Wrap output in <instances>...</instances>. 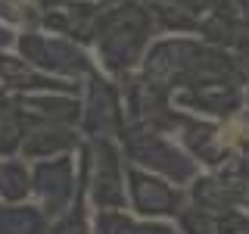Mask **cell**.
Returning <instances> with one entry per match:
<instances>
[{"mask_svg":"<svg viewBox=\"0 0 249 234\" xmlns=\"http://www.w3.org/2000/svg\"><path fill=\"white\" fill-rule=\"evenodd\" d=\"M237 131H240V122H233L228 131H221V144H237V137H240Z\"/></svg>","mask_w":249,"mask_h":234,"instance_id":"6da1fadb","label":"cell"}]
</instances>
